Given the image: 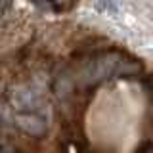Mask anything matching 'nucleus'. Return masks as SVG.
I'll return each mask as SVG.
<instances>
[]
</instances>
